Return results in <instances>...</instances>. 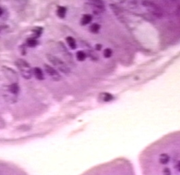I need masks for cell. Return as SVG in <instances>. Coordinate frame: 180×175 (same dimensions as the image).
I'll return each instance as SVG.
<instances>
[{"instance_id": "obj_2", "label": "cell", "mask_w": 180, "mask_h": 175, "mask_svg": "<svg viewBox=\"0 0 180 175\" xmlns=\"http://www.w3.org/2000/svg\"><path fill=\"white\" fill-rule=\"evenodd\" d=\"M46 57H47V59L51 63L53 64L57 68H58L59 70H61L62 72L64 73H70V69L62 60H60L55 56H52L51 54L46 55Z\"/></svg>"}, {"instance_id": "obj_10", "label": "cell", "mask_w": 180, "mask_h": 175, "mask_svg": "<svg viewBox=\"0 0 180 175\" xmlns=\"http://www.w3.org/2000/svg\"><path fill=\"white\" fill-rule=\"evenodd\" d=\"M26 43H27V45L28 47H34L36 45H37L38 44V41H36V38H28L27 40V42H26Z\"/></svg>"}, {"instance_id": "obj_1", "label": "cell", "mask_w": 180, "mask_h": 175, "mask_svg": "<svg viewBox=\"0 0 180 175\" xmlns=\"http://www.w3.org/2000/svg\"><path fill=\"white\" fill-rule=\"evenodd\" d=\"M16 65L22 76L25 79H30L32 75V70L30 65L23 59H18L16 61Z\"/></svg>"}, {"instance_id": "obj_8", "label": "cell", "mask_w": 180, "mask_h": 175, "mask_svg": "<svg viewBox=\"0 0 180 175\" xmlns=\"http://www.w3.org/2000/svg\"><path fill=\"white\" fill-rule=\"evenodd\" d=\"M57 13L59 17L61 18V19H63V18H64L65 16H66V8L63 6H59L58 8H57Z\"/></svg>"}, {"instance_id": "obj_14", "label": "cell", "mask_w": 180, "mask_h": 175, "mask_svg": "<svg viewBox=\"0 0 180 175\" xmlns=\"http://www.w3.org/2000/svg\"><path fill=\"white\" fill-rule=\"evenodd\" d=\"M163 174L164 175H171V170L168 168H165L163 169Z\"/></svg>"}, {"instance_id": "obj_5", "label": "cell", "mask_w": 180, "mask_h": 175, "mask_svg": "<svg viewBox=\"0 0 180 175\" xmlns=\"http://www.w3.org/2000/svg\"><path fill=\"white\" fill-rule=\"evenodd\" d=\"M92 21V17L90 15L86 14L83 16L81 23V25H85L89 24V23Z\"/></svg>"}, {"instance_id": "obj_16", "label": "cell", "mask_w": 180, "mask_h": 175, "mask_svg": "<svg viewBox=\"0 0 180 175\" xmlns=\"http://www.w3.org/2000/svg\"><path fill=\"white\" fill-rule=\"evenodd\" d=\"M2 13H3V10H2V9L0 8V16L2 15Z\"/></svg>"}, {"instance_id": "obj_4", "label": "cell", "mask_w": 180, "mask_h": 175, "mask_svg": "<svg viewBox=\"0 0 180 175\" xmlns=\"http://www.w3.org/2000/svg\"><path fill=\"white\" fill-rule=\"evenodd\" d=\"M33 74H34L36 79H38L39 80L44 79V73L40 68H39V67L34 68V69H33Z\"/></svg>"}, {"instance_id": "obj_6", "label": "cell", "mask_w": 180, "mask_h": 175, "mask_svg": "<svg viewBox=\"0 0 180 175\" xmlns=\"http://www.w3.org/2000/svg\"><path fill=\"white\" fill-rule=\"evenodd\" d=\"M169 156L168 154L163 153L159 157V161L161 164H166L169 161Z\"/></svg>"}, {"instance_id": "obj_12", "label": "cell", "mask_w": 180, "mask_h": 175, "mask_svg": "<svg viewBox=\"0 0 180 175\" xmlns=\"http://www.w3.org/2000/svg\"><path fill=\"white\" fill-rule=\"evenodd\" d=\"M100 25L97 24V23H93L90 26V31L93 33H97L100 30Z\"/></svg>"}, {"instance_id": "obj_9", "label": "cell", "mask_w": 180, "mask_h": 175, "mask_svg": "<svg viewBox=\"0 0 180 175\" xmlns=\"http://www.w3.org/2000/svg\"><path fill=\"white\" fill-rule=\"evenodd\" d=\"M9 91L11 93L14 94V95H17V94L19 92V86L17 85V83H14L12 84L9 86Z\"/></svg>"}, {"instance_id": "obj_11", "label": "cell", "mask_w": 180, "mask_h": 175, "mask_svg": "<svg viewBox=\"0 0 180 175\" xmlns=\"http://www.w3.org/2000/svg\"><path fill=\"white\" fill-rule=\"evenodd\" d=\"M76 56L79 61H83L86 58V54L85 53V52H83V51H77Z\"/></svg>"}, {"instance_id": "obj_7", "label": "cell", "mask_w": 180, "mask_h": 175, "mask_svg": "<svg viewBox=\"0 0 180 175\" xmlns=\"http://www.w3.org/2000/svg\"><path fill=\"white\" fill-rule=\"evenodd\" d=\"M66 42L68 45L72 49H75L77 48V43L74 38L71 37V36H68V37L66 38Z\"/></svg>"}, {"instance_id": "obj_3", "label": "cell", "mask_w": 180, "mask_h": 175, "mask_svg": "<svg viewBox=\"0 0 180 175\" xmlns=\"http://www.w3.org/2000/svg\"><path fill=\"white\" fill-rule=\"evenodd\" d=\"M44 70L49 76L55 81H59L61 79V76L57 70L48 64H44Z\"/></svg>"}, {"instance_id": "obj_13", "label": "cell", "mask_w": 180, "mask_h": 175, "mask_svg": "<svg viewBox=\"0 0 180 175\" xmlns=\"http://www.w3.org/2000/svg\"><path fill=\"white\" fill-rule=\"evenodd\" d=\"M33 32H34V34H36V36H37V37H38V36L40 35V34L42 32V28H36L34 29V30H33Z\"/></svg>"}, {"instance_id": "obj_15", "label": "cell", "mask_w": 180, "mask_h": 175, "mask_svg": "<svg viewBox=\"0 0 180 175\" xmlns=\"http://www.w3.org/2000/svg\"><path fill=\"white\" fill-rule=\"evenodd\" d=\"M177 168L178 169V170L180 172V161H179L178 164H177Z\"/></svg>"}]
</instances>
